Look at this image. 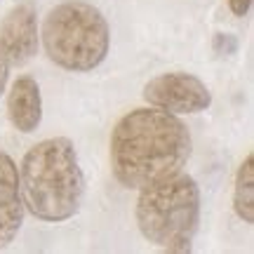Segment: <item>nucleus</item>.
<instances>
[{"instance_id":"12","label":"nucleus","mask_w":254,"mask_h":254,"mask_svg":"<svg viewBox=\"0 0 254 254\" xmlns=\"http://www.w3.org/2000/svg\"><path fill=\"white\" fill-rule=\"evenodd\" d=\"M228 7L236 17H247V12L252 9V0H228Z\"/></svg>"},{"instance_id":"4","label":"nucleus","mask_w":254,"mask_h":254,"mask_svg":"<svg viewBox=\"0 0 254 254\" xmlns=\"http://www.w3.org/2000/svg\"><path fill=\"white\" fill-rule=\"evenodd\" d=\"M40 38L45 55L59 68L87 73L109 55L111 28L106 17L92 2L66 0L47 12Z\"/></svg>"},{"instance_id":"6","label":"nucleus","mask_w":254,"mask_h":254,"mask_svg":"<svg viewBox=\"0 0 254 254\" xmlns=\"http://www.w3.org/2000/svg\"><path fill=\"white\" fill-rule=\"evenodd\" d=\"M38 14L31 2H19L0 21V47L12 66H24L38 52Z\"/></svg>"},{"instance_id":"7","label":"nucleus","mask_w":254,"mask_h":254,"mask_svg":"<svg viewBox=\"0 0 254 254\" xmlns=\"http://www.w3.org/2000/svg\"><path fill=\"white\" fill-rule=\"evenodd\" d=\"M24 202L19 193V172L14 160L0 151V250L17 238L24 224Z\"/></svg>"},{"instance_id":"1","label":"nucleus","mask_w":254,"mask_h":254,"mask_svg":"<svg viewBox=\"0 0 254 254\" xmlns=\"http://www.w3.org/2000/svg\"><path fill=\"white\" fill-rule=\"evenodd\" d=\"M190 132L174 113L163 109H134L111 132V170L125 189H141L184 172L190 158Z\"/></svg>"},{"instance_id":"8","label":"nucleus","mask_w":254,"mask_h":254,"mask_svg":"<svg viewBox=\"0 0 254 254\" xmlns=\"http://www.w3.org/2000/svg\"><path fill=\"white\" fill-rule=\"evenodd\" d=\"M7 116L9 123L19 132H36L40 120H43V97H40V85L31 75H19L12 82L7 94Z\"/></svg>"},{"instance_id":"2","label":"nucleus","mask_w":254,"mask_h":254,"mask_svg":"<svg viewBox=\"0 0 254 254\" xmlns=\"http://www.w3.org/2000/svg\"><path fill=\"white\" fill-rule=\"evenodd\" d=\"M19 172L24 209L40 221H66L85 198V174L71 139L50 136L28 148Z\"/></svg>"},{"instance_id":"11","label":"nucleus","mask_w":254,"mask_h":254,"mask_svg":"<svg viewBox=\"0 0 254 254\" xmlns=\"http://www.w3.org/2000/svg\"><path fill=\"white\" fill-rule=\"evenodd\" d=\"M9 68H12V64H9L7 55L2 52V47H0V94L5 92V85H7V75H9Z\"/></svg>"},{"instance_id":"5","label":"nucleus","mask_w":254,"mask_h":254,"mask_svg":"<svg viewBox=\"0 0 254 254\" xmlns=\"http://www.w3.org/2000/svg\"><path fill=\"white\" fill-rule=\"evenodd\" d=\"M144 99L148 106L163 109L174 116H189L209 109L212 92L198 75L184 71H172L155 75L144 85Z\"/></svg>"},{"instance_id":"3","label":"nucleus","mask_w":254,"mask_h":254,"mask_svg":"<svg viewBox=\"0 0 254 254\" xmlns=\"http://www.w3.org/2000/svg\"><path fill=\"white\" fill-rule=\"evenodd\" d=\"M136 226L151 245L165 252H190L200 226V189L184 172L139 189Z\"/></svg>"},{"instance_id":"9","label":"nucleus","mask_w":254,"mask_h":254,"mask_svg":"<svg viewBox=\"0 0 254 254\" xmlns=\"http://www.w3.org/2000/svg\"><path fill=\"white\" fill-rule=\"evenodd\" d=\"M233 209L245 224L254 221V155L250 153L238 167L233 186Z\"/></svg>"},{"instance_id":"10","label":"nucleus","mask_w":254,"mask_h":254,"mask_svg":"<svg viewBox=\"0 0 254 254\" xmlns=\"http://www.w3.org/2000/svg\"><path fill=\"white\" fill-rule=\"evenodd\" d=\"M212 47H214V52L217 55H233L238 50V38L236 36H231V33H217L214 36V43H212Z\"/></svg>"}]
</instances>
